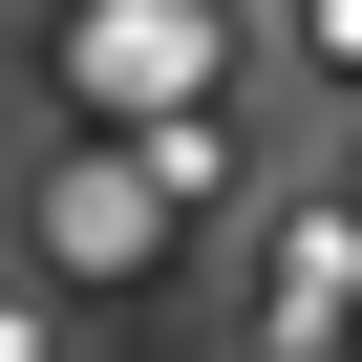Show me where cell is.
Returning <instances> with one entry per match:
<instances>
[{"label":"cell","instance_id":"obj_1","mask_svg":"<svg viewBox=\"0 0 362 362\" xmlns=\"http://www.w3.org/2000/svg\"><path fill=\"white\" fill-rule=\"evenodd\" d=\"M64 86L107 128L149 107H235V0H64Z\"/></svg>","mask_w":362,"mask_h":362},{"label":"cell","instance_id":"obj_2","mask_svg":"<svg viewBox=\"0 0 362 362\" xmlns=\"http://www.w3.org/2000/svg\"><path fill=\"white\" fill-rule=\"evenodd\" d=\"M22 235H43V277H149V256H170V214H149L128 149H64L43 192H22Z\"/></svg>","mask_w":362,"mask_h":362},{"label":"cell","instance_id":"obj_3","mask_svg":"<svg viewBox=\"0 0 362 362\" xmlns=\"http://www.w3.org/2000/svg\"><path fill=\"white\" fill-rule=\"evenodd\" d=\"M256 320H277V362L341 341V320H362V214H277V298H256Z\"/></svg>","mask_w":362,"mask_h":362},{"label":"cell","instance_id":"obj_4","mask_svg":"<svg viewBox=\"0 0 362 362\" xmlns=\"http://www.w3.org/2000/svg\"><path fill=\"white\" fill-rule=\"evenodd\" d=\"M277 43H298V64H320V86L362 107V0H277Z\"/></svg>","mask_w":362,"mask_h":362},{"label":"cell","instance_id":"obj_5","mask_svg":"<svg viewBox=\"0 0 362 362\" xmlns=\"http://www.w3.org/2000/svg\"><path fill=\"white\" fill-rule=\"evenodd\" d=\"M0 362H43V298H0Z\"/></svg>","mask_w":362,"mask_h":362}]
</instances>
